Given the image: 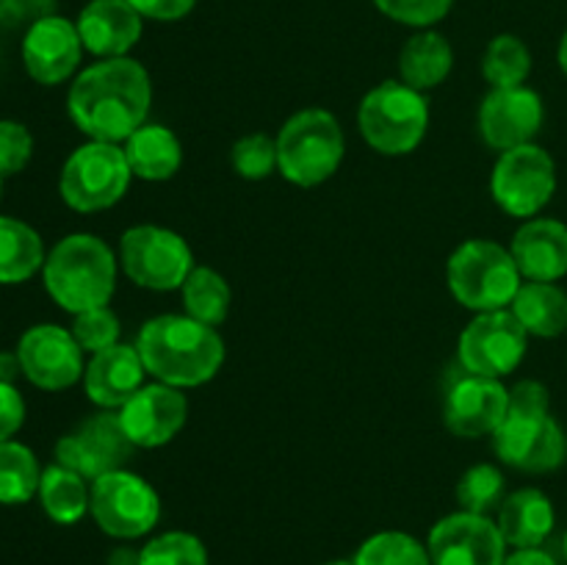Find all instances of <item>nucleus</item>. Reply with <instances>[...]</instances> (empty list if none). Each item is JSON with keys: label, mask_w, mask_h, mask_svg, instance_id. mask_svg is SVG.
I'll return each instance as SVG.
<instances>
[{"label": "nucleus", "mask_w": 567, "mask_h": 565, "mask_svg": "<svg viewBox=\"0 0 567 565\" xmlns=\"http://www.w3.org/2000/svg\"><path fill=\"white\" fill-rule=\"evenodd\" d=\"M25 424V399L14 382L0 380V443L11 441Z\"/></svg>", "instance_id": "nucleus-40"}, {"label": "nucleus", "mask_w": 567, "mask_h": 565, "mask_svg": "<svg viewBox=\"0 0 567 565\" xmlns=\"http://www.w3.org/2000/svg\"><path fill=\"white\" fill-rule=\"evenodd\" d=\"M509 415V388L493 377L465 371L446 393L443 421L457 438L496 435Z\"/></svg>", "instance_id": "nucleus-18"}, {"label": "nucleus", "mask_w": 567, "mask_h": 565, "mask_svg": "<svg viewBox=\"0 0 567 565\" xmlns=\"http://www.w3.org/2000/svg\"><path fill=\"white\" fill-rule=\"evenodd\" d=\"M324 565H354V559H330V563Z\"/></svg>", "instance_id": "nucleus-46"}, {"label": "nucleus", "mask_w": 567, "mask_h": 565, "mask_svg": "<svg viewBox=\"0 0 567 565\" xmlns=\"http://www.w3.org/2000/svg\"><path fill=\"white\" fill-rule=\"evenodd\" d=\"M457 504L465 513L487 515L498 510L504 502V474L493 463H476L460 476L457 482Z\"/></svg>", "instance_id": "nucleus-33"}, {"label": "nucleus", "mask_w": 567, "mask_h": 565, "mask_svg": "<svg viewBox=\"0 0 567 565\" xmlns=\"http://www.w3.org/2000/svg\"><path fill=\"white\" fill-rule=\"evenodd\" d=\"M454 66V50L443 33L424 28L404 42L399 53V75L419 92L441 86Z\"/></svg>", "instance_id": "nucleus-25"}, {"label": "nucleus", "mask_w": 567, "mask_h": 565, "mask_svg": "<svg viewBox=\"0 0 567 565\" xmlns=\"http://www.w3.org/2000/svg\"><path fill=\"white\" fill-rule=\"evenodd\" d=\"M133 452H136V446L127 438L120 413L100 410V413L83 419L75 430L59 438L55 463L66 465V469L86 476L89 482H94L97 476L125 469Z\"/></svg>", "instance_id": "nucleus-12"}, {"label": "nucleus", "mask_w": 567, "mask_h": 565, "mask_svg": "<svg viewBox=\"0 0 567 565\" xmlns=\"http://www.w3.org/2000/svg\"><path fill=\"white\" fill-rule=\"evenodd\" d=\"M498 208L515 219H535L557 192V164L540 144H520L498 155L491 175Z\"/></svg>", "instance_id": "nucleus-9"}, {"label": "nucleus", "mask_w": 567, "mask_h": 565, "mask_svg": "<svg viewBox=\"0 0 567 565\" xmlns=\"http://www.w3.org/2000/svg\"><path fill=\"white\" fill-rule=\"evenodd\" d=\"M17 374H22L20 358H17V352H0V380L14 382Z\"/></svg>", "instance_id": "nucleus-43"}, {"label": "nucleus", "mask_w": 567, "mask_h": 565, "mask_svg": "<svg viewBox=\"0 0 567 565\" xmlns=\"http://www.w3.org/2000/svg\"><path fill=\"white\" fill-rule=\"evenodd\" d=\"M109 565H138V552H133V548H114L109 557Z\"/></svg>", "instance_id": "nucleus-44"}, {"label": "nucleus", "mask_w": 567, "mask_h": 565, "mask_svg": "<svg viewBox=\"0 0 567 565\" xmlns=\"http://www.w3.org/2000/svg\"><path fill=\"white\" fill-rule=\"evenodd\" d=\"M446 277L454 299L476 314L507 308L524 286L513 253L491 238H471L460 244L449 258Z\"/></svg>", "instance_id": "nucleus-5"}, {"label": "nucleus", "mask_w": 567, "mask_h": 565, "mask_svg": "<svg viewBox=\"0 0 567 565\" xmlns=\"http://www.w3.org/2000/svg\"><path fill=\"white\" fill-rule=\"evenodd\" d=\"M22 377L42 391H66L83 380V349L78 347L72 330L61 325H33L17 341Z\"/></svg>", "instance_id": "nucleus-13"}, {"label": "nucleus", "mask_w": 567, "mask_h": 565, "mask_svg": "<svg viewBox=\"0 0 567 565\" xmlns=\"http://www.w3.org/2000/svg\"><path fill=\"white\" fill-rule=\"evenodd\" d=\"M532 72V50L515 33H498L482 55V75L493 89L524 86Z\"/></svg>", "instance_id": "nucleus-31"}, {"label": "nucleus", "mask_w": 567, "mask_h": 565, "mask_svg": "<svg viewBox=\"0 0 567 565\" xmlns=\"http://www.w3.org/2000/svg\"><path fill=\"white\" fill-rule=\"evenodd\" d=\"M277 172L293 186L313 188L330 181L347 153L341 122L324 109L297 111L277 133Z\"/></svg>", "instance_id": "nucleus-4"}, {"label": "nucleus", "mask_w": 567, "mask_h": 565, "mask_svg": "<svg viewBox=\"0 0 567 565\" xmlns=\"http://www.w3.org/2000/svg\"><path fill=\"white\" fill-rule=\"evenodd\" d=\"M75 25L86 53L97 59H122L142 39L144 17L127 0H89Z\"/></svg>", "instance_id": "nucleus-20"}, {"label": "nucleus", "mask_w": 567, "mask_h": 565, "mask_svg": "<svg viewBox=\"0 0 567 565\" xmlns=\"http://www.w3.org/2000/svg\"><path fill=\"white\" fill-rule=\"evenodd\" d=\"M114 249L92 233H70L48 253L42 280L50 299L66 314L103 308L116 288Z\"/></svg>", "instance_id": "nucleus-3"}, {"label": "nucleus", "mask_w": 567, "mask_h": 565, "mask_svg": "<svg viewBox=\"0 0 567 565\" xmlns=\"http://www.w3.org/2000/svg\"><path fill=\"white\" fill-rule=\"evenodd\" d=\"M526 341H529V332L520 327L513 310L502 308L476 314V319H471L457 341L460 366L468 374L502 380L520 366Z\"/></svg>", "instance_id": "nucleus-11"}, {"label": "nucleus", "mask_w": 567, "mask_h": 565, "mask_svg": "<svg viewBox=\"0 0 567 565\" xmlns=\"http://www.w3.org/2000/svg\"><path fill=\"white\" fill-rule=\"evenodd\" d=\"M44 242L28 222L0 216V286H20L42 271Z\"/></svg>", "instance_id": "nucleus-27"}, {"label": "nucleus", "mask_w": 567, "mask_h": 565, "mask_svg": "<svg viewBox=\"0 0 567 565\" xmlns=\"http://www.w3.org/2000/svg\"><path fill=\"white\" fill-rule=\"evenodd\" d=\"M120 266L136 286L175 291L194 269V255L181 233L161 225H136L122 233Z\"/></svg>", "instance_id": "nucleus-8"}, {"label": "nucleus", "mask_w": 567, "mask_h": 565, "mask_svg": "<svg viewBox=\"0 0 567 565\" xmlns=\"http://www.w3.org/2000/svg\"><path fill=\"white\" fill-rule=\"evenodd\" d=\"M233 170L244 181H266L277 172V142L266 133H249L241 136L230 150Z\"/></svg>", "instance_id": "nucleus-35"}, {"label": "nucleus", "mask_w": 567, "mask_h": 565, "mask_svg": "<svg viewBox=\"0 0 567 565\" xmlns=\"http://www.w3.org/2000/svg\"><path fill=\"white\" fill-rule=\"evenodd\" d=\"M563 554H565V563H567V532H565V537H563Z\"/></svg>", "instance_id": "nucleus-47"}, {"label": "nucleus", "mask_w": 567, "mask_h": 565, "mask_svg": "<svg viewBox=\"0 0 567 565\" xmlns=\"http://www.w3.org/2000/svg\"><path fill=\"white\" fill-rule=\"evenodd\" d=\"M509 413L515 415H543L551 413V397L540 380H520L509 388Z\"/></svg>", "instance_id": "nucleus-39"}, {"label": "nucleus", "mask_w": 567, "mask_h": 565, "mask_svg": "<svg viewBox=\"0 0 567 565\" xmlns=\"http://www.w3.org/2000/svg\"><path fill=\"white\" fill-rule=\"evenodd\" d=\"M496 524L513 548H540L557 526L554 504L540 487H520L504 496Z\"/></svg>", "instance_id": "nucleus-23"}, {"label": "nucleus", "mask_w": 567, "mask_h": 565, "mask_svg": "<svg viewBox=\"0 0 567 565\" xmlns=\"http://www.w3.org/2000/svg\"><path fill=\"white\" fill-rule=\"evenodd\" d=\"M70 330L72 336H75L78 347L89 355H97L103 352V349L114 347V343H120V336H122L120 319H116V314L109 308V305L83 310V314L72 316Z\"/></svg>", "instance_id": "nucleus-36"}, {"label": "nucleus", "mask_w": 567, "mask_h": 565, "mask_svg": "<svg viewBox=\"0 0 567 565\" xmlns=\"http://www.w3.org/2000/svg\"><path fill=\"white\" fill-rule=\"evenodd\" d=\"M89 513L109 537L133 541L153 532L158 524L161 499L144 476L120 469L92 482Z\"/></svg>", "instance_id": "nucleus-10"}, {"label": "nucleus", "mask_w": 567, "mask_h": 565, "mask_svg": "<svg viewBox=\"0 0 567 565\" xmlns=\"http://www.w3.org/2000/svg\"><path fill=\"white\" fill-rule=\"evenodd\" d=\"M138 565H208V548L192 532H161L138 548Z\"/></svg>", "instance_id": "nucleus-34"}, {"label": "nucleus", "mask_w": 567, "mask_h": 565, "mask_svg": "<svg viewBox=\"0 0 567 565\" xmlns=\"http://www.w3.org/2000/svg\"><path fill=\"white\" fill-rule=\"evenodd\" d=\"M557 61H559V66H563V72H565V75H567V31L563 33V39H559Z\"/></svg>", "instance_id": "nucleus-45"}, {"label": "nucleus", "mask_w": 567, "mask_h": 565, "mask_svg": "<svg viewBox=\"0 0 567 565\" xmlns=\"http://www.w3.org/2000/svg\"><path fill=\"white\" fill-rule=\"evenodd\" d=\"M509 310L529 336L557 338L567 332V294L557 282L526 280Z\"/></svg>", "instance_id": "nucleus-26"}, {"label": "nucleus", "mask_w": 567, "mask_h": 565, "mask_svg": "<svg viewBox=\"0 0 567 565\" xmlns=\"http://www.w3.org/2000/svg\"><path fill=\"white\" fill-rule=\"evenodd\" d=\"M432 565H504L507 541L491 515L457 510L437 521L430 532Z\"/></svg>", "instance_id": "nucleus-15"}, {"label": "nucleus", "mask_w": 567, "mask_h": 565, "mask_svg": "<svg viewBox=\"0 0 567 565\" xmlns=\"http://www.w3.org/2000/svg\"><path fill=\"white\" fill-rule=\"evenodd\" d=\"M144 360L136 343H114L92 355L83 371L86 397L103 410H120L144 386Z\"/></svg>", "instance_id": "nucleus-22"}, {"label": "nucleus", "mask_w": 567, "mask_h": 565, "mask_svg": "<svg viewBox=\"0 0 567 565\" xmlns=\"http://www.w3.org/2000/svg\"><path fill=\"white\" fill-rule=\"evenodd\" d=\"M136 349L147 374L181 391L210 382L225 363V341L216 327L188 314H164L144 321Z\"/></svg>", "instance_id": "nucleus-2"}, {"label": "nucleus", "mask_w": 567, "mask_h": 565, "mask_svg": "<svg viewBox=\"0 0 567 565\" xmlns=\"http://www.w3.org/2000/svg\"><path fill=\"white\" fill-rule=\"evenodd\" d=\"M498 460L524 474H551L567 460V435L551 413L515 415L493 435Z\"/></svg>", "instance_id": "nucleus-14"}, {"label": "nucleus", "mask_w": 567, "mask_h": 565, "mask_svg": "<svg viewBox=\"0 0 567 565\" xmlns=\"http://www.w3.org/2000/svg\"><path fill=\"white\" fill-rule=\"evenodd\" d=\"M371 3H374L388 20L424 31V28L437 25V22L452 11L454 0H371Z\"/></svg>", "instance_id": "nucleus-37"}, {"label": "nucleus", "mask_w": 567, "mask_h": 565, "mask_svg": "<svg viewBox=\"0 0 567 565\" xmlns=\"http://www.w3.org/2000/svg\"><path fill=\"white\" fill-rule=\"evenodd\" d=\"M39 504L44 515L61 526L78 524L89 513L92 502V482L66 465L53 463L42 469V482H39Z\"/></svg>", "instance_id": "nucleus-28"}, {"label": "nucleus", "mask_w": 567, "mask_h": 565, "mask_svg": "<svg viewBox=\"0 0 567 565\" xmlns=\"http://www.w3.org/2000/svg\"><path fill=\"white\" fill-rule=\"evenodd\" d=\"M120 421L136 449H158L175 441L188 419V399L181 388L153 382L142 386L120 410Z\"/></svg>", "instance_id": "nucleus-19"}, {"label": "nucleus", "mask_w": 567, "mask_h": 565, "mask_svg": "<svg viewBox=\"0 0 567 565\" xmlns=\"http://www.w3.org/2000/svg\"><path fill=\"white\" fill-rule=\"evenodd\" d=\"M122 150H125L133 177H142L150 183L169 181L183 164L181 138L158 122H144L138 131L131 133L127 142H122Z\"/></svg>", "instance_id": "nucleus-24"}, {"label": "nucleus", "mask_w": 567, "mask_h": 565, "mask_svg": "<svg viewBox=\"0 0 567 565\" xmlns=\"http://www.w3.org/2000/svg\"><path fill=\"white\" fill-rule=\"evenodd\" d=\"M543 122H546V105L529 86L491 89L480 105V136L498 153L535 142Z\"/></svg>", "instance_id": "nucleus-17"}, {"label": "nucleus", "mask_w": 567, "mask_h": 565, "mask_svg": "<svg viewBox=\"0 0 567 565\" xmlns=\"http://www.w3.org/2000/svg\"><path fill=\"white\" fill-rule=\"evenodd\" d=\"M365 144L382 155H408L419 150L430 127V103L424 92L404 81H385L371 89L358 109Z\"/></svg>", "instance_id": "nucleus-6"}, {"label": "nucleus", "mask_w": 567, "mask_h": 565, "mask_svg": "<svg viewBox=\"0 0 567 565\" xmlns=\"http://www.w3.org/2000/svg\"><path fill=\"white\" fill-rule=\"evenodd\" d=\"M131 164L125 150L111 142L81 144L72 150L59 175V194L78 214H97L114 208L131 186Z\"/></svg>", "instance_id": "nucleus-7"}, {"label": "nucleus", "mask_w": 567, "mask_h": 565, "mask_svg": "<svg viewBox=\"0 0 567 565\" xmlns=\"http://www.w3.org/2000/svg\"><path fill=\"white\" fill-rule=\"evenodd\" d=\"M42 469L31 446L20 441L0 443V504L17 507V504L31 502L39 493Z\"/></svg>", "instance_id": "nucleus-30"}, {"label": "nucleus", "mask_w": 567, "mask_h": 565, "mask_svg": "<svg viewBox=\"0 0 567 565\" xmlns=\"http://www.w3.org/2000/svg\"><path fill=\"white\" fill-rule=\"evenodd\" d=\"M183 308L192 319L203 321V325L219 327L230 314L233 291L227 286L225 277L210 266H194L188 271L186 282L181 286Z\"/></svg>", "instance_id": "nucleus-29"}, {"label": "nucleus", "mask_w": 567, "mask_h": 565, "mask_svg": "<svg viewBox=\"0 0 567 565\" xmlns=\"http://www.w3.org/2000/svg\"><path fill=\"white\" fill-rule=\"evenodd\" d=\"M354 565H432L430 548L410 532L385 530L365 537L354 554Z\"/></svg>", "instance_id": "nucleus-32"}, {"label": "nucleus", "mask_w": 567, "mask_h": 565, "mask_svg": "<svg viewBox=\"0 0 567 565\" xmlns=\"http://www.w3.org/2000/svg\"><path fill=\"white\" fill-rule=\"evenodd\" d=\"M504 565H559L554 559V554H548L546 548H515L513 554H507Z\"/></svg>", "instance_id": "nucleus-42"}, {"label": "nucleus", "mask_w": 567, "mask_h": 565, "mask_svg": "<svg viewBox=\"0 0 567 565\" xmlns=\"http://www.w3.org/2000/svg\"><path fill=\"white\" fill-rule=\"evenodd\" d=\"M144 20L155 22H177L188 17L197 6V0H127Z\"/></svg>", "instance_id": "nucleus-41"}, {"label": "nucleus", "mask_w": 567, "mask_h": 565, "mask_svg": "<svg viewBox=\"0 0 567 565\" xmlns=\"http://www.w3.org/2000/svg\"><path fill=\"white\" fill-rule=\"evenodd\" d=\"M3 181L6 177H0V197H3Z\"/></svg>", "instance_id": "nucleus-48"}, {"label": "nucleus", "mask_w": 567, "mask_h": 565, "mask_svg": "<svg viewBox=\"0 0 567 565\" xmlns=\"http://www.w3.org/2000/svg\"><path fill=\"white\" fill-rule=\"evenodd\" d=\"M509 253L524 280H563L567 275V225L551 216L526 219L513 236Z\"/></svg>", "instance_id": "nucleus-21"}, {"label": "nucleus", "mask_w": 567, "mask_h": 565, "mask_svg": "<svg viewBox=\"0 0 567 565\" xmlns=\"http://www.w3.org/2000/svg\"><path fill=\"white\" fill-rule=\"evenodd\" d=\"M33 133L20 120H0V177H14L31 164Z\"/></svg>", "instance_id": "nucleus-38"}, {"label": "nucleus", "mask_w": 567, "mask_h": 565, "mask_svg": "<svg viewBox=\"0 0 567 565\" xmlns=\"http://www.w3.org/2000/svg\"><path fill=\"white\" fill-rule=\"evenodd\" d=\"M20 53L31 81L42 86H59L70 81L81 66L83 42L75 22L61 14H50L28 25Z\"/></svg>", "instance_id": "nucleus-16"}, {"label": "nucleus", "mask_w": 567, "mask_h": 565, "mask_svg": "<svg viewBox=\"0 0 567 565\" xmlns=\"http://www.w3.org/2000/svg\"><path fill=\"white\" fill-rule=\"evenodd\" d=\"M153 81L144 64L131 55L100 59L81 70L66 94L72 125L92 142L120 144L147 122Z\"/></svg>", "instance_id": "nucleus-1"}]
</instances>
